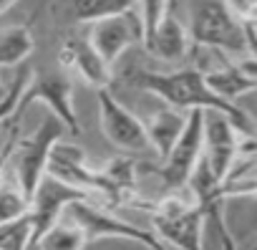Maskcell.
I'll return each mask as SVG.
<instances>
[{
    "mask_svg": "<svg viewBox=\"0 0 257 250\" xmlns=\"http://www.w3.org/2000/svg\"><path fill=\"white\" fill-rule=\"evenodd\" d=\"M128 84H134L139 89H147L152 94H159L167 104L177 106V109H214L219 114H224L239 132H252L254 121L237 109L234 104L219 99L217 94L209 91V86L204 84V76L194 68H184L179 73H152V71H134L128 76Z\"/></svg>",
    "mask_w": 257,
    "mask_h": 250,
    "instance_id": "obj_1",
    "label": "cell"
},
{
    "mask_svg": "<svg viewBox=\"0 0 257 250\" xmlns=\"http://www.w3.org/2000/svg\"><path fill=\"white\" fill-rule=\"evenodd\" d=\"M63 129H68V127L56 114H46L41 129L33 137L18 142L16 149H13V172H16L21 192L26 195L28 202H33V197L38 192V185L48 175V159H51L53 147L61 142Z\"/></svg>",
    "mask_w": 257,
    "mask_h": 250,
    "instance_id": "obj_2",
    "label": "cell"
},
{
    "mask_svg": "<svg viewBox=\"0 0 257 250\" xmlns=\"http://www.w3.org/2000/svg\"><path fill=\"white\" fill-rule=\"evenodd\" d=\"M192 38L199 46L224 48L239 53L249 46L247 23L234 16L229 3L219 0H202L192 8Z\"/></svg>",
    "mask_w": 257,
    "mask_h": 250,
    "instance_id": "obj_3",
    "label": "cell"
},
{
    "mask_svg": "<svg viewBox=\"0 0 257 250\" xmlns=\"http://www.w3.org/2000/svg\"><path fill=\"white\" fill-rule=\"evenodd\" d=\"M202 157H204V109H192L187 116L184 134L179 137L177 147L164 159V167L159 172L164 187L179 190L189 185V177Z\"/></svg>",
    "mask_w": 257,
    "mask_h": 250,
    "instance_id": "obj_4",
    "label": "cell"
},
{
    "mask_svg": "<svg viewBox=\"0 0 257 250\" xmlns=\"http://www.w3.org/2000/svg\"><path fill=\"white\" fill-rule=\"evenodd\" d=\"M71 94H73V89H71V81H68L66 76H61V73H41V76H36L33 84H31V89H28V94L23 96V101L18 104V109H16V114H13V119H11V121H13V129H11V132L18 129L23 114H26L36 101H43V104H48L51 114H56L73 134H78V132H81V124H78V116H76V111H73ZM11 121H6V124H11Z\"/></svg>",
    "mask_w": 257,
    "mask_h": 250,
    "instance_id": "obj_5",
    "label": "cell"
},
{
    "mask_svg": "<svg viewBox=\"0 0 257 250\" xmlns=\"http://www.w3.org/2000/svg\"><path fill=\"white\" fill-rule=\"evenodd\" d=\"M154 227L162 237L182 250H202V225L207 222L199 205H184L177 197L164 200L154 212Z\"/></svg>",
    "mask_w": 257,
    "mask_h": 250,
    "instance_id": "obj_6",
    "label": "cell"
},
{
    "mask_svg": "<svg viewBox=\"0 0 257 250\" xmlns=\"http://www.w3.org/2000/svg\"><path fill=\"white\" fill-rule=\"evenodd\" d=\"M88 200V192L78 190V187H71L66 182H61L58 177L53 175H46L43 182L38 185V192L31 202V215H33V242H31V250L38 247V242L43 240V235L58 225V217L63 210H68V205L73 202H86Z\"/></svg>",
    "mask_w": 257,
    "mask_h": 250,
    "instance_id": "obj_7",
    "label": "cell"
},
{
    "mask_svg": "<svg viewBox=\"0 0 257 250\" xmlns=\"http://www.w3.org/2000/svg\"><path fill=\"white\" fill-rule=\"evenodd\" d=\"M98 111H101V127L106 139L118 147V149H128V152H142L152 147L147 124L139 121L128 109H123L111 94L108 89L98 91Z\"/></svg>",
    "mask_w": 257,
    "mask_h": 250,
    "instance_id": "obj_8",
    "label": "cell"
},
{
    "mask_svg": "<svg viewBox=\"0 0 257 250\" xmlns=\"http://www.w3.org/2000/svg\"><path fill=\"white\" fill-rule=\"evenodd\" d=\"M68 217L86 230L88 240H96V237H128V240H137V242L147 245L149 250H167L162 245V240L154 237L152 230H139V227L128 225L118 217H111V215L91 207L88 202L68 205Z\"/></svg>",
    "mask_w": 257,
    "mask_h": 250,
    "instance_id": "obj_9",
    "label": "cell"
},
{
    "mask_svg": "<svg viewBox=\"0 0 257 250\" xmlns=\"http://www.w3.org/2000/svg\"><path fill=\"white\" fill-rule=\"evenodd\" d=\"M139 41H144V28H142V18H137L134 11L91 26V46L98 51V56L108 66L132 43H139Z\"/></svg>",
    "mask_w": 257,
    "mask_h": 250,
    "instance_id": "obj_10",
    "label": "cell"
},
{
    "mask_svg": "<svg viewBox=\"0 0 257 250\" xmlns=\"http://www.w3.org/2000/svg\"><path fill=\"white\" fill-rule=\"evenodd\" d=\"M234 129L237 127L219 111L204 116V157L209 162L212 175L219 182H224L229 177V167H232V159L237 152Z\"/></svg>",
    "mask_w": 257,
    "mask_h": 250,
    "instance_id": "obj_11",
    "label": "cell"
},
{
    "mask_svg": "<svg viewBox=\"0 0 257 250\" xmlns=\"http://www.w3.org/2000/svg\"><path fill=\"white\" fill-rule=\"evenodd\" d=\"M58 61L61 66L66 68H73L78 71L91 86H96L98 91L108 89L111 84V68L108 63L98 56V51L88 43V41H81V38H68L58 53Z\"/></svg>",
    "mask_w": 257,
    "mask_h": 250,
    "instance_id": "obj_12",
    "label": "cell"
},
{
    "mask_svg": "<svg viewBox=\"0 0 257 250\" xmlns=\"http://www.w3.org/2000/svg\"><path fill=\"white\" fill-rule=\"evenodd\" d=\"M48 175L58 177L61 182L78 187L83 192L88 190H101V177L98 170H88L83 164V152L73 144H56L48 159Z\"/></svg>",
    "mask_w": 257,
    "mask_h": 250,
    "instance_id": "obj_13",
    "label": "cell"
},
{
    "mask_svg": "<svg viewBox=\"0 0 257 250\" xmlns=\"http://www.w3.org/2000/svg\"><path fill=\"white\" fill-rule=\"evenodd\" d=\"M147 48L152 56H157L159 61H167V63H177L187 56V33L174 16V3H169V11H167L162 26L157 28L154 38L147 43Z\"/></svg>",
    "mask_w": 257,
    "mask_h": 250,
    "instance_id": "obj_14",
    "label": "cell"
},
{
    "mask_svg": "<svg viewBox=\"0 0 257 250\" xmlns=\"http://www.w3.org/2000/svg\"><path fill=\"white\" fill-rule=\"evenodd\" d=\"M184 127H187V119H182L179 114H174L169 109H162L159 114H154L147 121V132H149L152 147L159 152L162 159H167L172 154L179 137L184 134Z\"/></svg>",
    "mask_w": 257,
    "mask_h": 250,
    "instance_id": "obj_15",
    "label": "cell"
},
{
    "mask_svg": "<svg viewBox=\"0 0 257 250\" xmlns=\"http://www.w3.org/2000/svg\"><path fill=\"white\" fill-rule=\"evenodd\" d=\"M98 177H101V192L111 202H118L123 197V192H128L137 185V164L132 159L116 157L106 167L98 170Z\"/></svg>",
    "mask_w": 257,
    "mask_h": 250,
    "instance_id": "obj_16",
    "label": "cell"
},
{
    "mask_svg": "<svg viewBox=\"0 0 257 250\" xmlns=\"http://www.w3.org/2000/svg\"><path fill=\"white\" fill-rule=\"evenodd\" d=\"M36 48V41L31 36L28 28H6L3 36H0V63L3 68H11V66H18L23 63Z\"/></svg>",
    "mask_w": 257,
    "mask_h": 250,
    "instance_id": "obj_17",
    "label": "cell"
},
{
    "mask_svg": "<svg viewBox=\"0 0 257 250\" xmlns=\"http://www.w3.org/2000/svg\"><path fill=\"white\" fill-rule=\"evenodd\" d=\"M204 84L209 86L212 94H217L219 99H224V101H229V104H232L234 96L257 89V84L249 81L237 66H227V68L219 71V73H207V76H204Z\"/></svg>",
    "mask_w": 257,
    "mask_h": 250,
    "instance_id": "obj_18",
    "label": "cell"
},
{
    "mask_svg": "<svg viewBox=\"0 0 257 250\" xmlns=\"http://www.w3.org/2000/svg\"><path fill=\"white\" fill-rule=\"evenodd\" d=\"M86 242H88L86 230L71 220V225H61V222L53 225L43 235V240L38 242L36 250H83Z\"/></svg>",
    "mask_w": 257,
    "mask_h": 250,
    "instance_id": "obj_19",
    "label": "cell"
},
{
    "mask_svg": "<svg viewBox=\"0 0 257 250\" xmlns=\"http://www.w3.org/2000/svg\"><path fill=\"white\" fill-rule=\"evenodd\" d=\"M128 11H134V3H128V0H81L76 3V18L88 21L91 26L113 16H123Z\"/></svg>",
    "mask_w": 257,
    "mask_h": 250,
    "instance_id": "obj_20",
    "label": "cell"
},
{
    "mask_svg": "<svg viewBox=\"0 0 257 250\" xmlns=\"http://www.w3.org/2000/svg\"><path fill=\"white\" fill-rule=\"evenodd\" d=\"M31 84H33V71L28 66L16 71V76L3 84V101H0V119H3V121L13 119V114H16L18 104L23 101V96L28 94Z\"/></svg>",
    "mask_w": 257,
    "mask_h": 250,
    "instance_id": "obj_21",
    "label": "cell"
},
{
    "mask_svg": "<svg viewBox=\"0 0 257 250\" xmlns=\"http://www.w3.org/2000/svg\"><path fill=\"white\" fill-rule=\"evenodd\" d=\"M33 215H23L13 222H0V250H31Z\"/></svg>",
    "mask_w": 257,
    "mask_h": 250,
    "instance_id": "obj_22",
    "label": "cell"
},
{
    "mask_svg": "<svg viewBox=\"0 0 257 250\" xmlns=\"http://www.w3.org/2000/svg\"><path fill=\"white\" fill-rule=\"evenodd\" d=\"M139 13H142V28H144V46L154 38L157 28L162 26L167 11H169V3H164V0H147V3H139L137 6Z\"/></svg>",
    "mask_w": 257,
    "mask_h": 250,
    "instance_id": "obj_23",
    "label": "cell"
},
{
    "mask_svg": "<svg viewBox=\"0 0 257 250\" xmlns=\"http://www.w3.org/2000/svg\"><path fill=\"white\" fill-rule=\"evenodd\" d=\"M28 212H31V202L26 200V195L3 187V192H0V222H13Z\"/></svg>",
    "mask_w": 257,
    "mask_h": 250,
    "instance_id": "obj_24",
    "label": "cell"
},
{
    "mask_svg": "<svg viewBox=\"0 0 257 250\" xmlns=\"http://www.w3.org/2000/svg\"><path fill=\"white\" fill-rule=\"evenodd\" d=\"M237 68H239L249 81H254V84H257V58H247V61L237 63Z\"/></svg>",
    "mask_w": 257,
    "mask_h": 250,
    "instance_id": "obj_25",
    "label": "cell"
},
{
    "mask_svg": "<svg viewBox=\"0 0 257 250\" xmlns=\"http://www.w3.org/2000/svg\"><path fill=\"white\" fill-rule=\"evenodd\" d=\"M252 31H254V36H257V26H252Z\"/></svg>",
    "mask_w": 257,
    "mask_h": 250,
    "instance_id": "obj_26",
    "label": "cell"
},
{
    "mask_svg": "<svg viewBox=\"0 0 257 250\" xmlns=\"http://www.w3.org/2000/svg\"><path fill=\"white\" fill-rule=\"evenodd\" d=\"M254 250H257V247H254Z\"/></svg>",
    "mask_w": 257,
    "mask_h": 250,
    "instance_id": "obj_27",
    "label": "cell"
}]
</instances>
